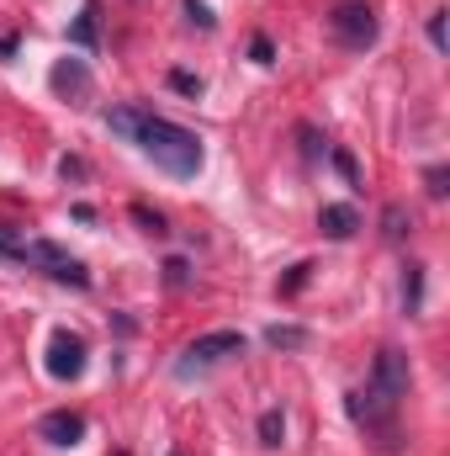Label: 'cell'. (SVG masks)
Returning <instances> with one entry per match:
<instances>
[{
  "label": "cell",
  "mask_w": 450,
  "mask_h": 456,
  "mask_svg": "<svg viewBox=\"0 0 450 456\" xmlns=\"http://www.w3.org/2000/svg\"><path fill=\"white\" fill-rule=\"evenodd\" d=\"M170 456H181V452H170Z\"/></svg>",
  "instance_id": "26"
},
{
  "label": "cell",
  "mask_w": 450,
  "mask_h": 456,
  "mask_svg": "<svg viewBox=\"0 0 450 456\" xmlns=\"http://www.w3.org/2000/svg\"><path fill=\"white\" fill-rule=\"evenodd\" d=\"M408 228H414V218H408V213H403L398 202H392V208L382 213V233H387L392 244H398V239H408Z\"/></svg>",
  "instance_id": "13"
},
{
  "label": "cell",
  "mask_w": 450,
  "mask_h": 456,
  "mask_svg": "<svg viewBox=\"0 0 450 456\" xmlns=\"http://www.w3.org/2000/svg\"><path fill=\"white\" fill-rule=\"evenodd\" d=\"M170 86L181 96H202V75H191V69H170Z\"/></svg>",
  "instance_id": "18"
},
{
  "label": "cell",
  "mask_w": 450,
  "mask_h": 456,
  "mask_svg": "<svg viewBox=\"0 0 450 456\" xmlns=\"http://www.w3.org/2000/svg\"><path fill=\"white\" fill-rule=\"evenodd\" d=\"M424 186H430V197H446V191H450V170H446V165H435V170L424 175Z\"/></svg>",
  "instance_id": "21"
},
{
  "label": "cell",
  "mask_w": 450,
  "mask_h": 456,
  "mask_svg": "<svg viewBox=\"0 0 450 456\" xmlns=\"http://www.w3.org/2000/svg\"><path fill=\"white\" fill-rule=\"evenodd\" d=\"M48 80H53V91H59V96H85V91H91V69H85L80 59L53 64V75H48Z\"/></svg>",
  "instance_id": "8"
},
{
  "label": "cell",
  "mask_w": 450,
  "mask_h": 456,
  "mask_svg": "<svg viewBox=\"0 0 450 456\" xmlns=\"http://www.w3.org/2000/svg\"><path fill=\"white\" fill-rule=\"evenodd\" d=\"M408 398V355L403 350H382L376 355V366H371V382H366V393H355L350 398V414L360 419V425H387L392 419V409Z\"/></svg>",
  "instance_id": "2"
},
{
  "label": "cell",
  "mask_w": 450,
  "mask_h": 456,
  "mask_svg": "<svg viewBox=\"0 0 450 456\" xmlns=\"http://www.w3.org/2000/svg\"><path fill=\"white\" fill-rule=\"evenodd\" d=\"M329 27H334V37L344 43V48H371V43H376V11H371L366 0H344V5H334Z\"/></svg>",
  "instance_id": "5"
},
{
  "label": "cell",
  "mask_w": 450,
  "mask_h": 456,
  "mask_svg": "<svg viewBox=\"0 0 450 456\" xmlns=\"http://www.w3.org/2000/svg\"><path fill=\"white\" fill-rule=\"evenodd\" d=\"M403 308L408 314L424 308V265H408V276H403Z\"/></svg>",
  "instance_id": "11"
},
{
  "label": "cell",
  "mask_w": 450,
  "mask_h": 456,
  "mask_svg": "<svg viewBox=\"0 0 450 456\" xmlns=\"http://www.w3.org/2000/svg\"><path fill=\"white\" fill-rule=\"evenodd\" d=\"M281 441H286V414H281V409H265V414H260V446L276 452Z\"/></svg>",
  "instance_id": "10"
},
{
  "label": "cell",
  "mask_w": 450,
  "mask_h": 456,
  "mask_svg": "<svg viewBox=\"0 0 450 456\" xmlns=\"http://www.w3.org/2000/svg\"><path fill=\"white\" fill-rule=\"evenodd\" d=\"M133 224L143 228V233H170V224H165V213H154V208H143V202H133Z\"/></svg>",
  "instance_id": "14"
},
{
  "label": "cell",
  "mask_w": 450,
  "mask_h": 456,
  "mask_svg": "<svg viewBox=\"0 0 450 456\" xmlns=\"http://www.w3.org/2000/svg\"><path fill=\"white\" fill-rule=\"evenodd\" d=\"M297 138H302V159H324V154H329V143H324V133H318V127H308V122H302V127H297Z\"/></svg>",
  "instance_id": "16"
},
{
  "label": "cell",
  "mask_w": 450,
  "mask_h": 456,
  "mask_svg": "<svg viewBox=\"0 0 450 456\" xmlns=\"http://www.w3.org/2000/svg\"><path fill=\"white\" fill-rule=\"evenodd\" d=\"M59 170H64V175H75V181H80V175H85V159H69V154H64V159H59Z\"/></svg>",
  "instance_id": "25"
},
{
  "label": "cell",
  "mask_w": 450,
  "mask_h": 456,
  "mask_svg": "<svg viewBox=\"0 0 450 456\" xmlns=\"http://www.w3.org/2000/svg\"><path fill=\"white\" fill-rule=\"evenodd\" d=\"M249 59H254V64H270V59H276L270 37H254V43H249Z\"/></svg>",
  "instance_id": "24"
},
{
  "label": "cell",
  "mask_w": 450,
  "mask_h": 456,
  "mask_svg": "<svg viewBox=\"0 0 450 456\" xmlns=\"http://www.w3.org/2000/svg\"><path fill=\"white\" fill-rule=\"evenodd\" d=\"M308 271H313L308 260H302V265H292V271H286V281H281V297H292V292H297V287L308 281Z\"/></svg>",
  "instance_id": "22"
},
{
  "label": "cell",
  "mask_w": 450,
  "mask_h": 456,
  "mask_svg": "<svg viewBox=\"0 0 450 456\" xmlns=\"http://www.w3.org/2000/svg\"><path fill=\"white\" fill-rule=\"evenodd\" d=\"M430 43L446 53V11H435V16H430Z\"/></svg>",
  "instance_id": "23"
},
{
  "label": "cell",
  "mask_w": 450,
  "mask_h": 456,
  "mask_svg": "<svg viewBox=\"0 0 450 456\" xmlns=\"http://www.w3.org/2000/svg\"><path fill=\"white\" fill-rule=\"evenodd\" d=\"M165 281H170V287H186V281H191V265H186L181 255H175V260H165Z\"/></svg>",
  "instance_id": "19"
},
{
  "label": "cell",
  "mask_w": 450,
  "mask_h": 456,
  "mask_svg": "<svg viewBox=\"0 0 450 456\" xmlns=\"http://www.w3.org/2000/svg\"><path fill=\"white\" fill-rule=\"evenodd\" d=\"M228 355H244V335L238 330H213V335H197V340L186 345V355H181V377H191V371H207V366H218Z\"/></svg>",
  "instance_id": "4"
},
{
  "label": "cell",
  "mask_w": 450,
  "mask_h": 456,
  "mask_svg": "<svg viewBox=\"0 0 450 456\" xmlns=\"http://www.w3.org/2000/svg\"><path fill=\"white\" fill-rule=\"evenodd\" d=\"M37 436H43L48 446H80V441H85V414H75V409H53V414H43Z\"/></svg>",
  "instance_id": "7"
},
{
  "label": "cell",
  "mask_w": 450,
  "mask_h": 456,
  "mask_svg": "<svg viewBox=\"0 0 450 456\" xmlns=\"http://www.w3.org/2000/svg\"><path fill=\"white\" fill-rule=\"evenodd\" d=\"M186 16H191V21H197L202 32H213V27H218V16H213V11H207L202 0H186Z\"/></svg>",
  "instance_id": "20"
},
{
  "label": "cell",
  "mask_w": 450,
  "mask_h": 456,
  "mask_svg": "<svg viewBox=\"0 0 450 456\" xmlns=\"http://www.w3.org/2000/svg\"><path fill=\"white\" fill-rule=\"evenodd\" d=\"M80 371H85V340L69 335V330H53V340H48V377L75 382Z\"/></svg>",
  "instance_id": "6"
},
{
  "label": "cell",
  "mask_w": 450,
  "mask_h": 456,
  "mask_svg": "<svg viewBox=\"0 0 450 456\" xmlns=\"http://www.w3.org/2000/svg\"><path fill=\"white\" fill-rule=\"evenodd\" d=\"M318 228H324L329 239H350V233L360 228V218H355V208L334 202V208H324V213H318Z\"/></svg>",
  "instance_id": "9"
},
{
  "label": "cell",
  "mask_w": 450,
  "mask_h": 456,
  "mask_svg": "<svg viewBox=\"0 0 450 456\" xmlns=\"http://www.w3.org/2000/svg\"><path fill=\"white\" fill-rule=\"evenodd\" d=\"M265 340L276 345V350H302V345H308V330H292V324H276V330H270Z\"/></svg>",
  "instance_id": "15"
},
{
  "label": "cell",
  "mask_w": 450,
  "mask_h": 456,
  "mask_svg": "<svg viewBox=\"0 0 450 456\" xmlns=\"http://www.w3.org/2000/svg\"><path fill=\"white\" fill-rule=\"evenodd\" d=\"M329 159H334V170L350 181V186H360V165H355V154H350V149H329Z\"/></svg>",
  "instance_id": "17"
},
{
  "label": "cell",
  "mask_w": 450,
  "mask_h": 456,
  "mask_svg": "<svg viewBox=\"0 0 450 456\" xmlns=\"http://www.w3.org/2000/svg\"><path fill=\"white\" fill-rule=\"evenodd\" d=\"M11 260H21V265H43L53 281H64V287H91V271L69 255V249H59V244H48V239H32V244H16L11 249Z\"/></svg>",
  "instance_id": "3"
},
{
  "label": "cell",
  "mask_w": 450,
  "mask_h": 456,
  "mask_svg": "<svg viewBox=\"0 0 450 456\" xmlns=\"http://www.w3.org/2000/svg\"><path fill=\"white\" fill-rule=\"evenodd\" d=\"M107 127L122 133L127 143H138L165 175H175V181H191L197 170H202V138L191 133V127H181V122H170V117H154L143 112V107H112L107 112Z\"/></svg>",
  "instance_id": "1"
},
{
  "label": "cell",
  "mask_w": 450,
  "mask_h": 456,
  "mask_svg": "<svg viewBox=\"0 0 450 456\" xmlns=\"http://www.w3.org/2000/svg\"><path fill=\"white\" fill-rule=\"evenodd\" d=\"M69 43H80V48H96V5H85V11L75 16V27H69Z\"/></svg>",
  "instance_id": "12"
}]
</instances>
